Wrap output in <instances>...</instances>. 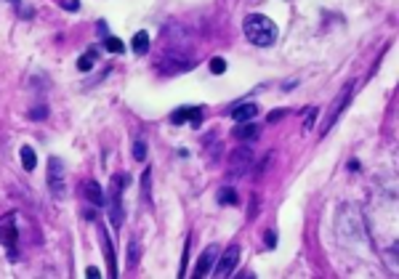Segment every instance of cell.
<instances>
[{"label":"cell","mask_w":399,"mask_h":279,"mask_svg":"<svg viewBox=\"0 0 399 279\" xmlns=\"http://www.w3.org/2000/svg\"><path fill=\"white\" fill-rule=\"evenodd\" d=\"M43 115H45V109H35V112H32L35 120H43Z\"/></svg>","instance_id":"obj_25"},{"label":"cell","mask_w":399,"mask_h":279,"mask_svg":"<svg viewBox=\"0 0 399 279\" xmlns=\"http://www.w3.org/2000/svg\"><path fill=\"white\" fill-rule=\"evenodd\" d=\"M61 3L67 6V8H77V0H61Z\"/></svg>","instance_id":"obj_26"},{"label":"cell","mask_w":399,"mask_h":279,"mask_svg":"<svg viewBox=\"0 0 399 279\" xmlns=\"http://www.w3.org/2000/svg\"><path fill=\"white\" fill-rule=\"evenodd\" d=\"M83 192H86L88 202H94V205H104V194H101L99 183H96L94 178H91V181H86V186H83Z\"/></svg>","instance_id":"obj_12"},{"label":"cell","mask_w":399,"mask_h":279,"mask_svg":"<svg viewBox=\"0 0 399 279\" xmlns=\"http://www.w3.org/2000/svg\"><path fill=\"white\" fill-rule=\"evenodd\" d=\"M125 183H128L125 175H117L112 181V189H109V221H112V226L123 223V202H120V194H123Z\"/></svg>","instance_id":"obj_2"},{"label":"cell","mask_w":399,"mask_h":279,"mask_svg":"<svg viewBox=\"0 0 399 279\" xmlns=\"http://www.w3.org/2000/svg\"><path fill=\"white\" fill-rule=\"evenodd\" d=\"M245 37L253 45H258V48H266V45H272L277 40V24L272 22L269 16L264 14H250L245 19Z\"/></svg>","instance_id":"obj_1"},{"label":"cell","mask_w":399,"mask_h":279,"mask_svg":"<svg viewBox=\"0 0 399 279\" xmlns=\"http://www.w3.org/2000/svg\"><path fill=\"white\" fill-rule=\"evenodd\" d=\"M210 72H213V74H224V72H226V61L221 59V56L210 59Z\"/></svg>","instance_id":"obj_19"},{"label":"cell","mask_w":399,"mask_h":279,"mask_svg":"<svg viewBox=\"0 0 399 279\" xmlns=\"http://www.w3.org/2000/svg\"><path fill=\"white\" fill-rule=\"evenodd\" d=\"M14 221H16V216L0 218V242H3L8 250H14L16 242H19V226H16Z\"/></svg>","instance_id":"obj_7"},{"label":"cell","mask_w":399,"mask_h":279,"mask_svg":"<svg viewBox=\"0 0 399 279\" xmlns=\"http://www.w3.org/2000/svg\"><path fill=\"white\" fill-rule=\"evenodd\" d=\"M250 162H253V154L248 152V149H237L234 154H231V162H229V173L231 175H243L248 167H250Z\"/></svg>","instance_id":"obj_9"},{"label":"cell","mask_w":399,"mask_h":279,"mask_svg":"<svg viewBox=\"0 0 399 279\" xmlns=\"http://www.w3.org/2000/svg\"><path fill=\"white\" fill-rule=\"evenodd\" d=\"M314 117H317V109H314V107H311L309 112H306V123H303V128H306V130H309V128L314 125Z\"/></svg>","instance_id":"obj_22"},{"label":"cell","mask_w":399,"mask_h":279,"mask_svg":"<svg viewBox=\"0 0 399 279\" xmlns=\"http://www.w3.org/2000/svg\"><path fill=\"white\" fill-rule=\"evenodd\" d=\"M14 3H19V0H14Z\"/></svg>","instance_id":"obj_27"},{"label":"cell","mask_w":399,"mask_h":279,"mask_svg":"<svg viewBox=\"0 0 399 279\" xmlns=\"http://www.w3.org/2000/svg\"><path fill=\"white\" fill-rule=\"evenodd\" d=\"M218 202H224V205H237V192L231 189V186H224V189H218Z\"/></svg>","instance_id":"obj_17"},{"label":"cell","mask_w":399,"mask_h":279,"mask_svg":"<svg viewBox=\"0 0 399 279\" xmlns=\"http://www.w3.org/2000/svg\"><path fill=\"white\" fill-rule=\"evenodd\" d=\"M131 48H133V53H138V56L146 53V51H149V35H146V32H136L133 40H131Z\"/></svg>","instance_id":"obj_14"},{"label":"cell","mask_w":399,"mask_h":279,"mask_svg":"<svg viewBox=\"0 0 399 279\" xmlns=\"http://www.w3.org/2000/svg\"><path fill=\"white\" fill-rule=\"evenodd\" d=\"M99 239H101V250H104V258H107V263H109V271H112V276L117 274V268H115V247H112V242H109V231L99 223Z\"/></svg>","instance_id":"obj_10"},{"label":"cell","mask_w":399,"mask_h":279,"mask_svg":"<svg viewBox=\"0 0 399 279\" xmlns=\"http://www.w3.org/2000/svg\"><path fill=\"white\" fill-rule=\"evenodd\" d=\"M231 117H234L237 123H250L253 117H258V104H253V101H248V104H237L234 109H231Z\"/></svg>","instance_id":"obj_11"},{"label":"cell","mask_w":399,"mask_h":279,"mask_svg":"<svg viewBox=\"0 0 399 279\" xmlns=\"http://www.w3.org/2000/svg\"><path fill=\"white\" fill-rule=\"evenodd\" d=\"M351 90H354V82H349V85H346V88H343V90L338 93L336 104H333V109L328 112V120H325V123H322V133H328V130L333 128V123H336V120L341 117V112L346 109V104L351 101Z\"/></svg>","instance_id":"obj_5"},{"label":"cell","mask_w":399,"mask_h":279,"mask_svg":"<svg viewBox=\"0 0 399 279\" xmlns=\"http://www.w3.org/2000/svg\"><path fill=\"white\" fill-rule=\"evenodd\" d=\"M64 181H67V175H64V162L59 157H51L48 160V186H51V192H53L56 200L64 197Z\"/></svg>","instance_id":"obj_4"},{"label":"cell","mask_w":399,"mask_h":279,"mask_svg":"<svg viewBox=\"0 0 399 279\" xmlns=\"http://www.w3.org/2000/svg\"><path fill=\"white\" fill-rule=\"evenodd\" d=\"M149 178H152V170L146 167L144 175H141V189H144V200H149Z\"/></svg>","instance_id":"obj_20"},{"label":"cell","mask_w":399,"mask_h":279,"mask_svg":"<svg viewBox=\"0 0 399 279\" xmlns=\"http://www.w3.org/2000/svg\"><path fill=\"white\" fill-rule=\"evenodd\" d=\"M171 123H173V125L189 123L192 128H197V125L202 123V109H200V107H179V109L171 115Z\"/></svg>","instance_id":"obj_6"},{"label":"cell","mask_w":399,"mask_h":279,"mask_svg":"<svg viewBox=\"0 0 399 279\" xmlns=\"http://www.w3.org/2000/svg\"><path fill=\"white\" fill-rule=\"evenodd\" d=\"M19 157H22V165H24V170H35V149L32 146H22V152H19Z\"/></svg>","instance_id":"obj_16"},{"label":"cell","mask_w":399,"mask_h":279,"mask_svg":"<svg viewBox=\"0 0 399 279\" xmlns=\"http://www.w3.org/2000/svg\"><path fill=\"white\" fill-rule=\"evenodd\" d=\"M237 138H243V141H253V138L258 136V125H253V120L250 123H240V128L234 130Z\"/></svg>","instance_id":"obj_13"},{"label":"cell","mask_w":399,"mask_h":279,"mask_svg":"<svg viewBox=\"0 0 399 279\" xmlns=\"http://www.w3.org/2000/svg\"><path fill=\"white\" fill-rule=\"evenodd\" d=\"M86 276H88V279H99L101 274H99V268H94V266H88V268H86Z\"/></svg>","instance_id":"obj_23"},{"label":"cell","mask_w":399,"mask_h":279,"mask_svg":"<svg viewBox=\"0 0 399 279\" xmlns=\"http://www.w3.org/2000/svg\"><path fill=\"white\" fill-rule=\"evenodd\" d=\"M96 56H99V51H96V48H91L86 56H80V59H77V69H80V72H88V69H94V61H96Z\"/></svg>","instance_id":"obj_15"},{"label":"cell","mask_w":399,"mask_h":279,"mask_svg":"<svg viewBox=\"0 0 399 279\" xmlns=\"http://www.w3.org/2000/svg\"><path fill=\"white\" fill-rule=\"evenodd\" d=\"M133 154H136V160H144V157H146V144L141 141V138L136 141V146H133Z\"/></svg>","instance_id":"obj_21"},{"label":"cell","mask_w":399,"mask_h":279,"mask_svg":"<svg viewBox=\"0 0 399 279\" xmlns=\"http://www.w3.org/2000/svg\"><path fill=\"white\" fill-rule=\"evenodd\" d=\"M218 258V245H208L205 253L197 258V266H194V276H208L213 271V263Z\"/></svg>","instance_id":"obj_8"},{"label":"cell","mask_w":399,"mask_h":279,"mask_svg":"<svg viewBox=\"0 0 399 279\" xmlns=\"http://www.w3.org/2000/svg\"><path fill=\"white\" fill-rule=\"evenodd\" d=\"M104 48H107L109 53H123L125 45H123V40H117V37H107V40H104Z\"/></svg>","instance_id":"obj_18"},{"label":"cell","mask_w":399,"mask_h":279,"mask_svg":"<svg viewBox=\"0 0 399 279\" xmlns=\"http://www.w3.org/2000/svg\"><path fill=\"white\" fill-rule=\"evenodd\" d=\"M237 263H240V245H229V247L224 250V255L216 258V263H213V271H210V274L229 276V274L237 268Z\"/></svg>","instance_id":"obj_3"},{"label":"cell","mask_w":399,"mask_h":279,"mask_svg":"<svg viewBox=\"0 0 399 279\" xmlns=\"http://www.w3.org/2000/svg\"><path fill=\"white\" fill-rule=\"evenodd\" d=\"M274 242H277V234H274V231H269V234H266V247H274Z\"/></svg>","instance_id":"obj_24"}]
</instances>
